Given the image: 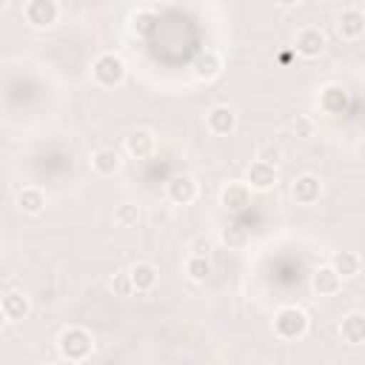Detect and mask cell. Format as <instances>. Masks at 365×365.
Segmentation results:
<instances>
[{
  "mask_svg": "<svg viewBox=\"0 0 365 365\" xmlns=\"http://www.w3.org/2000/svg\"><path fill=\"white\" fill-rule=\"evenodd\" d=\"M57 348L68 362H80L94 351V339L86 328H66L57 339Z\"/></svg>",
  "mask_w": 365,
  "mask_h": 365,
  "instance_id": "obj_1",
  "label": "cell"
},
{
  "mask_svg": "<svg viewBox=\"0 0 365 365\" xmlns=\"http://www.w3.org/2000/svg\"><path fill=\"white\" fill-rule=\"evenodd\" d=\"M305 331H308V317L299 308L285 305V308L277 311V317H274V334L277 336H282V339H299Z\"/></svg>",
  "mask_w": 365,
  "mask_h": 365,
  "instance_id": "obj_2",
  "label": "cell"
},
{
  "mask_svg": "<svg viewBox=\"0 0 365 365\" xmlns=\"http://www.w3.org/2000/svg\"><path fill=\"white\" fill-rule=\"evenodd\" d=\"M91 74H94V80H97L100 86L114 88V86H120V83L125 80V63H123L117 54L106 51V54H100V57L94 60Z\"/></svg>",
  "mask_w": 365,
  "mask_h": 365,
  "instance_id": "obj_3",
  "label": "cell"
},
{
  "mask_svg": "<svg viewBox=\"0 0 365 365\" xmlns=\"http://www.w3.org/2000/svg\"><path fill=\"white\" fill-rule=\"evenodd\" d=\"M57 14H60V6H57L54 0H29V3L23 6V17H26L34 29H48V26H54Z\"/></svg>",
  "mask_w": 365,
  "mask_h": 365,
  "instance_id": "obj_4",
  "label": "cell"
},
{
  "mask_svg": "<svg viewBox=\"0 0 365 365\" xmlns=\"http://www.w3.org/2000/svg\"><path fill=\"white\" fill-rule=\"evenodd\" d=\"M220 202L225 211H245L251 205V188L248 182H228L220 194Z\"/></svg>",
  "mask_w": 365,
  "mask_h": 365,
  "instance_id": "obj_5",
  "label": "cell"
},
{
  "mask_svg": "<svg viewBox=\"0 0 365 365\" xmlns=\"http://www.w3.org/2000/svg\"><path fill=\"white\" fill-rule=\"evenodd\" d=\"M294 48H297V54H302V57H317V54H322V48H325V34H322L317 26H308V29H302V31L297 34Z\"/></svg>",
  "mask_w": 365,
  "mask_h": 365,
  "instance_id": "obj_6",
  "label": "cell"
},
{
  "mask_svg": "<svg viewBox=\"0 0 365 365\" xmlns=\"http://www.w3.org/2000/svg\"><path fill=\"white\" fill-rule=\"evenodd\" d=\"M168 200H171L174 205H188V202H194V200H197V182H194L191 177H185V174L171 177V180H168Z\"/></svg>",
  "mask_w": 365,
  "mask_h": 365,
  "instance_id": "obj_7",
  "label": "cell"
},
{
  "mask_svg": "<svg viewBox=\"0 0 365 365\" xmlns=\"http://www.w3.org/2000/svg\"><path fill=\"white\" fill-rule=\"evenodd\" d=\"M205 125H208L211 134L225 137V134L234 131V125H237V114H234L228 106H214V108L208 111V117H205Z\"/></svg>",
  "mask_w": 365,
  "mask_h": 365,
  "instance_id": "obj_8",
  "label": "cell"
},
{
  "mask_svg": "<svg viewBox=\"0 0 365 365\" xmlns=\"http://www.w3.org/2000/svg\"><path fill=\"white\" fill-rule=\"evenodd\" d=\"M291 194H294V200H297V202L311 205V202H317V200H319V194H322V182H319V177H314V174H302V177H297V180H294Z\"/></svg>",
  "mask_w": 365,
  "mask_h": 365,
  "instance_id": "obj_9",
  "label": "cell"
},
{
  "mask_svg": "<svg viewBox=\"0 0 365 365\" xmlns=\"http://www.w3.org/2000/svg\"><path fill=\"white\" fill-rule=\"evenodd\" d=\"M277 185V168L274 165H265V163H251L248 165V188L254 191H268Z\"/></svg>",
  "mask_w": 365,
  "mask_h": 365,
  "instance_id": "obj_10",
  "label": "cell"
},
{
  "mask_svg": "<svg viewBox=\"0 0 365 365\" xmlns=\"http://www.w3.org/2000/svg\"><path fill=\"white\" fill-rule=\"evenodd\" d=\"M339 34L345 40H356L365 34V9H345L339 14Z\"/></svg>",
  "mask_w": 365,
  "mask_h": 365,
  "instance_id": "obj_11",
  "label": "cell"
},
{
  "mask_svg": "<svg viewBox=\"0 0 365 365\" xmlns=\"http://www.w3.org/2000/svg\"><path fill=\"white\" fill-rule=\"evenodd\" d=\"M120 165H123V160H120V151H114V148H97V151L91 154V168H94L100 177L117 174Z\"/></svg>",
  "mask_w": 365,
  "mask_h": 365,
  "instance_id": "obj_12",
  "label": "cell"
},
{
  "mask_svg": "<svg viewBox=\"0 0 365 365\" xmlns=\"http://www.w3.org/2000/svg\"><path fill=\"white\" fill-rule=\"evenodd\" d=\"M342 288V277L331 268V265H319L317 271H314V291L319 294V297H331V294H336Z\"/></svg>",
  "mask_w": 365,
  "mask_h": 365,
  "instance_id": "obj_13",
  "label": "cell"
},
{
  "mask_svg": "<svg viewBox=\"0 0 365 365\" xmlns=\"http://www.w3.org/2000/svg\"><path fill=\"white\" fill-rule=\"evenodd\" d=\"M0 308H3V317L9 322H17V319H23L29 314V297L20 294V291H6Z\"/></svg>",
  "mask_w": 365,
  "mask_h": 365,
  "instance_id": "obj_14",
  "label": "cell"
},
{
  "mask_svg": "<svg viewBox=\"0 0 365 365\" xmlns=\"http://www.w3.org/2000/svg\"><path fill=\"white\" fill-rule=\"evenodd\" d=\"M339 334H342V339L351 342V345L365 342V314L354 311V314L342 317V322H339Z\"/></svg>",
  "mask_w": 365,
  "mask_h": 365,
  "instance_id": "obj_15",
  "label": "cell"
},
{
  "mask_svg": "<svg viewBox=\"0 0 365 365\" xmlns=\"http://www.w3.org/2000/svg\"><path fill=\"white\" fill-rule=\"evenodd\" d=\"M319 106L328 114H342L348 108V91L342 86H325L319 94Z\"/></svg>",
  "mask_w": 365,
  "mask_h": 365,
  "instance_id": "obj_16",
  "label": "cell"
},
{
  "mask_svg": "<svg viewBox=\"0 0 365 365\" xmlns=\"http://www.w3.org/2000/svg\"><path fill=\"white\" fill-rule=\"evenodd\" d=\"M154 145H157V143H154V134H151V131H143V128L134 131L131 137H125V151H128L134 160H145V157L154 151Z\"/></svg>",
  "mask_w": 365,
  "mask_h": 365,
  "instance_id": "obj_17",
  "label": "cell"
},
{
  "mask_svg": "<svg viewBox=\"0 0 365 365\" xmlns=\"http://www.w3.org/2000/svg\"><path fill=\"white\" fill-rule=\"evenodd\" d=\"M331 268H334L342 279H351V277L359 274L362 259H359V254H354V251H336L334 259H331Z\"/></svg>",
  "mask_w": 365,
  "mask_h": 365,
  "instance_id": "obj_18",
  "label": "cell"
},
{
  "mask_svg": "<svg viewBox=\"0 0 365 365\" xmlns=\"http://www.w3.org/2000/svg\"><path fill=\"white\" fill-rule=\"evenodd\" d=\"M128 274H131L134 291H140V294H145V291H151V288L157 285V268H154L151 262H137Z\"/></svg>",
  "mask_w": 365,
  "mask_h": 365,
  "instance_id": "obj_19",
  "label": "cell"
},
{
  "mask_svg": "<svg viewBox=\"0 0 365 365\" xmlns=\"http://www.w3.org/2000/svg\"><path fill=\"white\" fill-rule=\"evenodd\" d=\"M17 205H20V211H26V214H40V211L46 208V194H43L40 188L29 185V188H23V191L17 194Z\"/></svg>",
  "mask_w": 365,
  "mask_h": 365,
  "instance_id": "obj_20",
  "label": "cell"
},
{
  "mask_svg": "<svg viewBox=\"0 0 365 365\" xmlns=\"http://www.w3.org/2000/svg\"><path fill=\"white\" fill-rule=\"evenodd\" d=\"M194 74H197L200 80H211V77H217V74H220V57H217L214 51L200 54V57L194 60Z\"/></svg>",
  "mask_w": 365,
  "mask_h": 365,
  "instance_id": "obj_21",
  "label": "cell"
},
{
  "mask_svg": "<svg viewBox=\"0 0 365 365\" xmlns=\"http://www.w3.org/2000/svg\"><path fill=\"white\" fill-rule=\"evenodd\" d=\"M140 217H143V211H140L137 202H120V205L114 208V222H117L120 228H134V225L140 222Z\"/></svg>",
  "mask_w": 365,
  "mask_h": 365,
  "instance_id": "obj_22",
  "label": "cell"
},
{
  "mask_svg": "<svg viewBox=\"0 0 365 365\" xmlns=\"http://www.w3.org/2000/svg\"><path fill=\"white\" fill-rule=\"evenodd\" d=\"M185 274H188L194 282H205V279L211 277V262H208V257H188Z\"/></svg>",
  "mask_w": 365,
  "mask_h": 365,
  "instance_id": "obj_23",
  "label": "cell"
},
{
  "mask_svg": "<svg viewBox=\"0 0 365 365\" xmlns=\"http://www.w3.org/2000/svg\"><path fill=\"white\" fill-rule=\"evenodd\" d=\"M222 242L228 248H242L248 242V231L242 225H228V228H222Z\"/></svg>",
  "mask_w": 365,
  "mask_h": 365,
  "instance_id": "obj_24",
  "label": "cell"
},
{
  "mask_svg": "<svg viewBox=\"0 0 365 365\" xmlns=\"http://www.w3.org/2000/svg\"><path fill=\"white\" fill-rule=\"evenodd\" d=\"M257 160L277 168V163L282 160V151H279V145H274V143H262V145L257 148Z\"/></svg>",
  "mask_w": 365,
  "mask_h": 365,
  "instance_id": "obj_25",
  "label": "cell"
},
{
  "mask_svg": "<svg viewBox=\"0 0 365 365\" xmlns=\"http://www.w3.org/2000/svg\"><path fill=\"white\" fill-rule=\"evenodd\" d=\"M111 288H114L120 297H128V294H134V282H131V274H114V279H111Z\"/></svg>",
  "mask_w": 365,
  "mask_h": 365,
  "instance_id": "obj_26",
  "label": "cell"
},
{
  "mask_svg": "<svg viewBox=\"0 0 365 365\" xmlns=\"http://www.w3.org/2000/svg\"><path fill=\"white\" fill-rule=\"evenodd\" d=\"M294 131H297V137H314L317 125H314V120H311V117L299 114V117H297V123H294Z\"/></svg>",
  "mask_w": 365,
  "mask_h": 365,
  "instance_id": "obj_27",
  "label": "cell"
},
{
  "mask_svg": "<svg viewBox=\"0 0 365 365\" xmlns=\"http://www.w3.org/2000/svg\"><path fill=\"white\" fill-rule=\"evenodd\" d=\"M151 23H154V17H151L148 11H140V14H134L131 29H134V31H148V29H151Z\"/></svg>",
  "mask_w": 365,
  "mask_h": 365,
  "instance_id": "obj_28",
  "label": "cell"
},
{
  "mask_svg": "<svg viewBox=\"0 0 365 365\" xmlns=\"http://www.w3.org/2000/svg\"><path fill=\"white\" fill-rule=\"evenodd\" d=\"M191 257H208V251H211V240H205V237H197L194 242H191Z\"/></svg>",
  "mask_w": 365,
  "mask_h": 365,
  "instance_id": "obj_29",
  "label": "cell"
},
{
  "mask_svg": "<svg viewBox=\"0 0 365 365\" xmlns=\"http://www.w3.org/2000/svg\"><path fill=\"white\" fill-rule=\"evenodd\" d=\"M356 154H359V157H362V160H365V140H362V143H359V145H356Z\"/></svg>",
  "mask_w": 365,
  "mask_h": 365,
  "instance_id": "obj_30",
  "label": "cell"
},
{
  "mask_svg": "<svg viewBox=\"0 0 365 365\" xmlns=\"http://www.w3.org/2000/svg\"><path fill=\"white\" fill-rule=\"evenodd\" d=\"M46 365H60V362H46Z\"/></svg>",
  "mask_w": 365,
  "mask_h": 365,
  "instance_id": "obj_31",
  "label": "cell"
}]
</instances>
